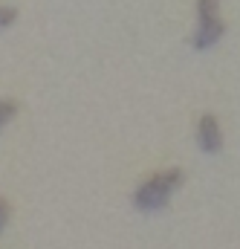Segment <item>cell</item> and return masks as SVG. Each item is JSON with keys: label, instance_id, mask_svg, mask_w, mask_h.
Wrapping results in <instances>:
<instances>
[{"label": "cell", "instance_id": "4", "mask_svg": "<svg viewBox=\"0 0 240 249\" xmlns=\"http://www.w3.org/2000/svg\"><path fill=\"white\" fill-rule=\"evenodd\" d=\"M220 18V0H197V20Z\"/></svg>", "mask_w": 240, "mask_h": 249}, {"label": "cell", "instance_id": "5", "mask_svg": "<svg viewBox=\"0 0 240 249\" xmlns=\"http://www.w3.org/2000/svg\"><path fill=\"white\" fill-rule=\"evenodd\" d=\"M15 116H17V102L15 99H0V127H6Z\"/></svg>", "mask_w": 240, "mask_h": 249}, {"label": "cell", "instance_id": "7", "mask_svg": "<svg viewBox=\"0 0 240 249\" xmlns=\"http://www.w3.org/2000/svg\"><path fill=\"white\" fill-rule=\"evenodd\" d=\"M9 220H12V206H9V200H3V197H0V235L6 232Z\"/></svg>", "mask_w": 240, "mask_h": 249}, {"label": "cell", "instance_id": "2", "mask_svg": "<svg viewBox=\"0 0 240 249\" xmlns=\"http://www.w3.org/2000/svg\"><path fill=\"white\" fill-rule=\"evenodd\" d=\"M197 145L206 154H220L223 151V130L214 113H203L197 122Z\"/></svg>", "mask_w": 240, "mask_h": 249}, {"label": "cell", "instance_id": "1", "mask_svg": "<svg viewBox=\"0 0 240 249\" xmlns=\"http://www.w3.org/2000/svg\"><path fill=\"white\" fill-rule=\"evenodd\" d=\"M185 183L182 168H165L156 171L154 177H148L142 186H136L133 191V206L139 212H159L171 203V197L177 194V188Z\"/></svg>", "mask_w": 240, "mask_h": 249}, {"label": "cell", "instance_id": "3", "mask_svg": "<svg viewBox=\"0 0 240 249\" xmlns=\"http://www.w3.org/2000/svg\"><path fill=\"white\" fill-rule=\"evenodd\" d=\"M223 35H226V23H223V18H214V20H197V29H194V35H191V47H194V50H211Z\"/></svg>", "mask_w": 240, "mask_h": 249}, {"label": "cell", "instance_id": "6", "mask_svg": "<svg viewBox=\"0 0 240 249\" xmlns=\"http://www.w3.org/2000/svg\"><path fill=\"white\" fill-rule=\"evenodd\" d=\"M15 20H17V9L15 6H0V32L9 29Z\"/></svg>", "mask_w": 240, "mask_h": 249}]
</instances>
